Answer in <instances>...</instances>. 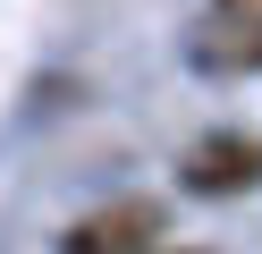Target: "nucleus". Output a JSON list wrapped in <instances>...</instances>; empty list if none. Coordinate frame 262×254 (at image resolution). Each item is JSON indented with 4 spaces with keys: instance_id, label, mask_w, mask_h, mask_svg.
<instances>
[{
    "instance_id": "nucleus-5",
    "label": "nucleus",
    "mask_w": 262,
    "mask_h": 254,
    "mask_svg": "<svg viewBox=\"0 0 262 254\" xmlns=\"http://www.w3.org/2000/svg\"><path fill=\"white\" fill-rule=\"evenodd\" d=\"M161 254H194V246H161Z\"/></svg>"
},
{
    "instance_id": "nucleus-1",
    "label": "nucleus",
    "mask_w": 262,
    "mask_h": 254,
    "mask_svg": "<svg viewBox=\"0 0 262 254\" xmlns=\"http://www.w3.org/2000/svg\"><path fill=\"white\" fill-rule=\"evenodd\" d=\"M178 186L203 203H228L245 195V186H262V135L254 127H211L186 144V161H178Z\"/></svg>"
},
{
    "instance_id": "nucleus-4",
    "label": "nucleus",
    "mask_w": 262,
    "mask_h": 254,
    "mask_svg": "<svg viewBox=\"0 0 262 254\" xmlns=\"http://www.w3.org/2000/svg\"><path fill=\"white\" fill-rule=\"evenodd\" d=\"M211 17H237V26H262V0H211Z\"/></svg>"
},
{
    "instance_id": "nucleus-3",
    "label": "nucleus",
    "mask_w": 262,
    "mask_h": 254,
    "mask_svg": "<svg viewBox=\"0 0 262 254\" xmlns=\"http://www.w3.org/2000/svg\"><path fill=\"white\" fill-rule=\"evenodd\" d=\"M194 68H262V26L211 17V26L194 34Z\"/></svg>"
},
{
    "instance_id": "nucleus-2",
    "label": "nucleus",
    "mask_w": 262,
    "mask_h": 254,
    "mask_svg": "<svg viewBox=\"0 0 262 254\" xmlns=\"http://www.w3.org/2000/svg\"><path fill=\"white\" fill-rule=\"evenodd\" d=\"M59 254H161V203H144V195L102 203L59 237Z\"/></svg>"
}]
</instances>
